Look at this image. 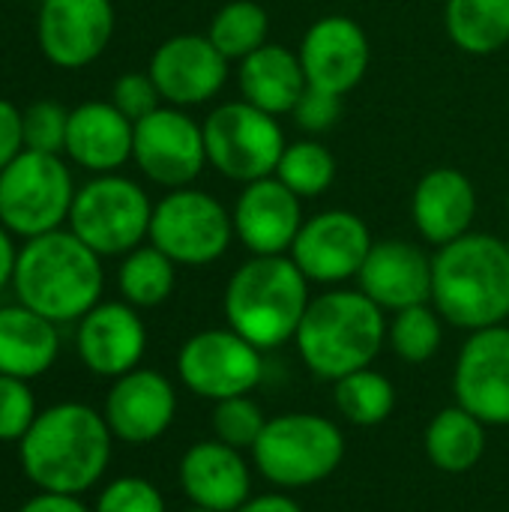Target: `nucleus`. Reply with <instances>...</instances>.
Listing matches in <instances>:
<instances>
[{"label":"nucleus","mask_w":509,"mask_h":512,"mask_svg":"<svg viewBox=\"0 0 509 512\" xmlns=\"http://www.w3.org/2000/svg\"><path fill=\"white\" fill-rule=\"evenodd\" d=\"M111 447L114 435L102 411L81 402H57L42 408L18 441V462L39 492L81 498L105 477Z\"/></svg>","instance_id":"f257e3e1"},{"label":"nucleus","mask_w":509,"mask_h":512,"mask_svg":"<svg viewBox=\"0 0 509 512\" xmlns=\"http://www.w3.org/2000/svg\"><path fill=\"white\" fill-rule=\"evenodd\" d=\"M15 300L54 324H78L102 303V258L69 228L24 240L15 264Z\"/></svg>","instance_id":"f03ea898"},{"label":"nucleus","mask_w":509,"mask_h":512,"mask_svg":"<svg viewBox=\"0 0 509 512\" xmlns=\"http://www.w3.org/2000/svg\"><path fill=\"white\" fill-rule=\"evenodd\" d=\"M432 303L438 315L468 333L509 318V243L474 234L441 246L432 258Z\"/></svg>","instance_id":"7ed1b4c3"},{"label":"nucleus","mask_w":509,"mask_h":512,"mask_svg":"<svg viewBox=\"0 0 509 512\" xmlns=\"http://www.w3.org/2000/svg\"><path fill=\"white\" fill-rule=\"evenodd\" d=\"M387 342L384 309L360 288H336L312 297L294 345L306 369L321 381H339L351 372L369 369Z\"/></svg>","instance_id":"20e7f679"},{"label":"nucleus","mask_w":509,"mask_h":512,"mask_svg":"<svg viewBox=\"0 0 509 512\" xmlns=\"http://www.w3.org/2000/svg\"><path fill=\"white\" fill-rule=\"evenodd\" d=\"M309 285L291 255H252L225 285V321L261 351L282 348L312 303Z\"/></svg>","instance_id":"39448f33"},{"label":"nucleus","mask_w":509,"mask_h":512,"mask_svg":"<svg viewBox=\"0 0 509 512\" xmlns=\"http://www.w3.org/2000/svg\"><path fill=\"white\" fill-rule=\"evenodd\" d=\"M345 459L342 429L321 414H279L270 417L252 462L258 474L279 489H306L324 483Z\"/></svg>","instance_id":"423d86ee"},{"label":"nucleus","mask_w":509,"mask_h":512,"mask_svg":"<svg viewBox=\"0 0 509 512\" xmlns=\"http://www.w3.org/2000/svg\"><path fill=\"white\" fill-rule=\"evenodd\" d=\"M153 201L123 174H93L75 189L66 228L99 258L129 255L150 237Z\"/></svg>","instance_id":"0eeeda50"},{"label":"nucleus","mask_w":509,"mask_h":512,"mask_svg":"<svg viewBox=\"0 0 509 512\" xmlns=\"http://www.w3.org/2000/svg\"><path fill=\"white\" fill-rule=\"evenodd\" d=\"M72 201L75 183L63 156L21 150L0 171V225L21 240L63 228Z\"/></svg>","instance_id":"6e6552de"},{"label":"nucleus","mask_w":509,"mask_h":512,"mask_svg":"<svg viewBox=\"0 0 509 512\" xmlns=\"http://www.w3.org/2000/svg\"><path fill=\"white\" fill-rule=\"evenodd\" d=\"M201 126H204L207 162L222 177L237 183L273 177L288 147L279 120L246 99L213 108Z\"/></svg>","instance_id":"1a4fd4ad"},{"label":"nucleus","mask_w":509,"mask_h":512,"mask_svg":"<svg viewBox=\"0 0 509 512\" xmlns=\"http://www.w3.org/2000/svg\"><path fill=\"white\" fill-rule=\"evenodd\" d=\"M177 267H207L219 261L234 240L231 213L210 192L183 186L153 204L150 237Z\"/></svg>","instance_id":"9d476101"},{"label":"nucleus","mask_w":509,"mask_h":512,"mask_svg":"<svg viewBox=\"0 0 509 512\" xmlns=\"http://www.w3.org/2000/svg\"><path fill=\"white\" fill-rule=\"evenodd\" d=\"M264 351L231 327L201 330L189 336L177 354L183 387L207 402L249 396L264 381Z\"/></svg>","instance_id":"9b49d317"},{"label":"nucleus","mask_w":509,"mask_h":512,"mask_svg":"<svg viewBox=\"0 0 509 512\" xmlns=\"http://www.w3.org/2000/svg\"><path fill=\"white\" fill-rule=\"evenodd\" d=\"M132 162L156 186L183 189L204 171V165H210L204 126L183 108L162 105L135 123Z\"/></svg>","instance_id":"f8f14e48"},{"label":"nucleus","mask_w":509,"mask_h":512,"mask_svg":"<svg viewBox=\"0 0 509 512\" xmlns=\"http://www.w3.org/2000/svg\"><path fill=\"white\" fill-rule=\"evenodd\" d=\"M369 225L351 210H324L303 222L291 261L315 285H342L357 279L372 249Z\"/></svg>","instance_id":"ddd939ff"},{"label":"nucleus","mask_w":509,"mask_h":512,"mask_svg":"<svg viewBox=\"0 0 509 512\" xmlns=\"http://www.w3.org/2000/svg\"><path fill=\"white\" fill-rule=\"evenodd\" d=\"M111 36V0H39L36 39L48 63L60 69H84L102 57Z\"/></svg>","instance_id":"4468645a"},{"label":"nucleus","mask_w":509,"mask_h":512,"mask_svg":"<svg viewBox=\"0 0 509 512\" xmlns=\"http://www.w3.org/2000/svg\"><path fill=\"white\" fill-rule=\"evenodd\" d=\"M456 405L486 426H509V327H486L468 336L453 372Z\"/></svg>","instance_id":"2eb2a0df"},{"label":"nucleus","mask_w":509,"mask_h":512,"mask_svg":"<svg viewBox=\"0 0 509 512\" xmlns=\"http://www.w3.org/2000/svg\"><path fill=\"white\" fill-rule=\"evenodd\" d=\"M228 63L231 60L210 42V36L177 33L153 51L147 72L156 81L162 102L192 108L210 102L225 87Z\"/></svg>","instance_id":"dca6fc26"},{"label":"nucleus","mask_w":509,"mask_h":512,"mask_svg":"<svg viewBox=\"0 0 509 512\" xmlns=\"http://www.w3.org/2000/svg\"><path fill=\"white\" fill-rule=\"evenodd\" d=\"M177 414L174 384L156 369H132L111 381L102 405V417L114 441L129 447H147L159 441Z\"/></svg>","instance_id":"f3484780"},{"label":"nucleus","mask_w":509,"mask_h":512,"mask_svg":"<svg viewBox=\"0 0 509 512\" xmlns=\"http://www.w3.org/2000/svg\"><path fill=\"white\" fill-rule=\"evenodd\" d=\"M78 360L96 378H120L141 366L147 351V327L126 300L96 303L75 327Z\"/></svg>","instance_id":"a211bd4d"},{"label":"nucleus","mask_w":509,"mask_h":512,"mask_svg":"<svg viewBox=\"0 0 509 512\" xmlns=\"http://www.w3.org/2000/svg\"><path fill=\"white\" fill-rule=\"evenodd\" d=\"M297 54L309 87L345 96L363 81L372 48L369 36L354 18L324 15L306 30Z\"/></svg>","instance_id":"6ab92c4d"},{"label":"nucleus","mask_w":509,"mask_h":512,"mask_svg":"<svg viewBox=\"0 0 509 512\" xmlns=\"http://www.w3.org/2000/svg\"><path fill=\"white\" fill-rule=\"evenodd\" d=\"M234 237L252 255H288L303 228V198L279 177L243 183L234 204Z\"/></svg>","instance_id":"aec40b11"},{"label":"nucleus","mask_w":509,"mask_h":512,"mask_svg":"<svg viewBox=\"0 0 509 512\" xmlns=\"http://www.w3.org/2000/svg\"><path fill=\"white\" fill-rule=\"evenodd\" d=\"M357 285L384 312L432 303V258L408 240L372 243Z\"/></svg>","instance_id":"412c9836"},{"label":"nucleus","mask_w":509,"mask_h":512,"mask_svg":"<svg viewBox=\"0 0 509 512\" xmlns=\"http://www.w3.org/2000/svg\"><path fill=\"white\" fill-rule=\"evenodd\" d=\"M177 477L192 507L237 512L252 498V474L243 453L216 438L192 444L180 459Z\"/></svg>","instance_id":"4be33fe9"},{"label":"nucleus","mask_w":509,"mask_h":512,"mask_svg":"<svg viewBox=\"0 0 509 512\" xmlns=\"http://www.w3.org/2000/svg\"><path fill=\"white\" fill-rule=\"evenodd\" d=\"M411 216L420 237L441 249L471 231L477 216V189L459 168H432L420 177L411 195Z\"/></svg>","instance_id":"5701e85b"},{"label":"nucleus","mask_w":509,"mask_h":512,"mask_svg":"<svg viewBox=\"0 0 509 512\" xmlns=\"http://www.w3.org/2000/svg\"><path fill=\"white\" fill-rule=\"evenodd\" d=\"M135 123L111 102H81L69 111L63 156L90 174H117L132 159Z\"/></svg>","instance_id":"b1692460"},{"label":"nucleus","mask_w":509,"mask_h":512,"mask_svg":"<svg viewBox=\"0 0 509 512\" xmlns=\"http://www.w3.org/2000/svg\"><path fill=\"white\" fill-rule=\"evenodd\" d=\"M237 81L243 99L273 117L291 114L300 96L309 90L300 54H294L279 42H267L258 51H252L246 60H240Z\"/></svg>","instance_id":"393cba45"},{"label":"nucleus","mask_w":509,"mask_h":512,"mask_svg":"<svg viewBox=\"0 0 509 512\" xmlns=\"http://www.w3.org/2000/svg\"><path fill=\"white\" fill-rule=\"evenodd\" d=\"M57 357L60 333L54 321L21 303L0 306V375L33 381L42 378Z\"/></svg>","instance_id":"a878e982"},{"label":"nucleus","mask_w":509,"mask_h":512,"mask_svg":"<svg viewBox=\"0 0 509 512\" xmlns=\"http://www.w3.org/2000/svg\"><path fill=\"white\" fill-rule=\"evenodd\" d=\"M429 462L444 474H468L486 453V423L462 405L444 408L432 417L423 435Z\"/></svg>","instance_id":"bb28decb"},{"label":"nucleus","mask_w":509,"mask_h":512,"mask_svg":"<svg viewBox=\"0 0 509 512\" xmlns=\"http://www.w3.org/2000/svg\"><path fill=\"white\" fill-rule=\"evenodd\" d=\"M444 24L465 54H498L509 45V0H447Z\"/></svg>","instance_id":"cd10ccee"},{"label":"nucleus","mask_w":509,"mask_h":512,"mask_svg":"<svg viewBox=\"0 0 509 512\" xmlns=\"http://www.w3.org/2000/svg\"><path fill=\"white\" fill-rule=\"evenodd\" d=\"M177 282V264L156 249L153 243H141L129 255H123L117 270V288L120 297L135 309H156L162 306Z\"/></svg>","instance_id":"c85d7f7f"},{"label":"nucleus","mask_w":509,"mask_h":512,"mask_svg":"<svg viewBox=\"0 0 509 512\" xmlns=\"http://www.w3.org/2000/svg\"><path fill=\"white\" fill-rule=\"evenodd\" d=\"M270 33V15L255 0H231L225 3L213 21H210V42L228 57V60H246L252 51L267 45Z\"/></svg>","instance_id":"c756f323"},{"label":"nucleus","mask_w":509,"mask_h":512,"mask_svg":"<svg viewBox=\"0 0 509 512\" xmlns=\"http://www.w3.org/2000/svg\"><path fill=\"white\" fill-rule=\"evenodd\" d=\"M336 408L351 426H381L396 408V387L375 369H360L336 381Z\"/></svg>","instance_id":"7c9ffc66"},{"label":"nucleus","mask_w":509,"mask_h":512,"mask_svg":"<svg viewBox=\"0 0 509 512\" xmlns=\"http://www.w3.org/2000/svg\"><path fill=\"white\" fill-rule=\"evenodd\" d=\"M297 198H318L336 180V156L318 141H294L285 147L276 174Z\"/></svg>","instance_id":"2f4dec72"},{"label":"nucleus","mask_w":509,"mask_h":512,"mask_svg":"<svg viewBox=\"0 0 509 512\" xmlns=\"http://www.w3.org/2000/svg\"><path fill=\"white\" fill-rule=\"evenodd\" d=\"M441 321L444 318L429 303L393 312V321L387 327V342H390L393 354L405 363H414V366L429 363L438 354L441 339H444Z\"/></svg>","instance_id":"473e14b6"},{"label":"nucleus","mask_w":509,"mask_h":512,"mask_svg":"<svg viewBox=\"0 0 509 512\" xmlns=\"http://www.w3.org/2000/svg\"><path fill=\"white\" fill-rule=\"evenodd\" d=\"M213 438L234 447V450H252L267 426L264 411L258 408V402H252L249 396H234V399H222L213 402Z\"/></svg>","instance_id":"72a5a7b5"},{"label":"nucleus","mask_w":509,"mask_h":512,"mask_svg":"<svg viewBox=\"0 0 509 512\" xmlns=\"http://www.w3.org/2000/svg\"><path fill=\"white\" fill-rule=\"evenodd\" d=\"M66 132H69V108H63L54 99H39V102H33V105H27L21 111L24 150L63 156Z\"/></svg>","instance_id":"f704fd0d"},{"label":"nucleus","mask_w":509,"mask_h":512,"mask_svg":"<svg viewBox=\"0 0 509 512\" xmlns=\"http://www.w3.org/2000/svg\"><path fill=\"white\" fill-rule=\"evenodd\" d=\"M39 417L30 381L0 375V444H18Z\"/></svg>","instance_id":"c9c22d12"},{"label":"nucleus","mask_w":509,"mask_h":512,"mask_svg":"<svg viewBox=\"0 0 509 512\" xmlns=\"http://www.w3.org/2000/svg\"><path fill=\"white\" fill-rule=\"evenodd\" d=\"M93 512H168L162 492L144 477H117L111 480L99 498Z\"/></svg>","instance_id":"e433bc0d"},{"label":"nucleus","mask_w":509,"mask_h":512,"mask_svg":"<svg viewBox=\"0 0 509 512\" xmlns=\"http://www.w3.org/2000/svg\"><path fill=\"white\" fill-rule=\"evenodd\" d=\"M123 117H129L132 123L144 120L147 114H153L156 108H162V96L156 81L150 78V72H123L114 87H111V99H108Z\"/></svg>","instance_id":"4c0bfd02"},{"label":"nucleus","mask_w":509,"mask_h":512,"mask_svg":"<svg viewBox=\"0 0 509 512\" xmlns=\"http://www.w3.org/2000/svg\"><path fill=\"white\" fill-rule=\"evenodd\" d=\"M291 114H294V120H297L300 129L315 132V135L318 132H327V129L336 126V120L342 114V96L327 93V90H318V87H309L300 96V102H297V108Z\"/></svg>","instance_id":"58836bf2"},{"label":"nucleus","mask_w":509,"mask_h":512,"mask_svg":"<svg viewBox=\"0 0 509 512\" xmlns=\"http://www.w3.org/2000/svg\"><path fill=\"white\" fill-rule=\"evenodd\" d=\"M24 150L21 135V108H15L9 99L0 96V171Z\"/></svg>","instance_id":"ea45409f"},{"label":"nucleus","mask_w":509,"mask_h":512,"mask_svg":"<svg viewBox=\"0 0 509 512\" xmlns=\"http://www.w3.org/2000/svg\"><path fill=\"white\" fill-rule=\"evenodd\" d=\"M18 512H93L78 495H54V492H39L30 501L21 504Z\"/></svg>","instance_id":"a19ab883"},{"label":"nucleus","mask_w":509,"mask_h":512,"mask_svg":"<svg viewBox=\"0 0 509 512\" xmlns=\"http://www.w3.org/2000/svg\"><path fill=\"white\" fill-rule=\"evenodd\" d=\"M18 249L15 246V234L9 228L0 225V291L12 285L15 279V264H18Z\"/></svg>","instance_id":"79ce46f5"},{"label":"nucleus","mask_w":509,"mask_h":512,"mask_svg":"<svg viewBox=\"0 0 509 512\" xmlns=\"http://www.w3.org/2000/svg\"><path fill=\"white\" fill-rule=\"evenodd\" d=\"M237 512H303V507L294 498H288V495L270 492V495L249 498Z\"/></svg>","instance_id":"37998d69"},{"label":"nucleus","mask_w":509,"mask_h":512,"mask_svg":"<svg viewBox=\"0 0 509 512\" xmlns=\"http://www.w3.org/2000/svg\"><path fill=\"white\" fill-rule=\"evenodd\" d=\"M183 512H213V510H204V507H189V510Z\"/></svg>","instance_id":"c03bdc74"},{"label":"nucleus","mask_w":509,"mask_h":512,"mask_svg":"<svg viewBox=\"0 0 509 512\" xmlns=\"http://www.w3.org/2000/svg\"><path fill=\"white\" fill-rule=\"evenodd\" d=\"M507 207H509V195H507Z\"/></svg>","instance_id":"a18cd8bd"}]
</instances>
